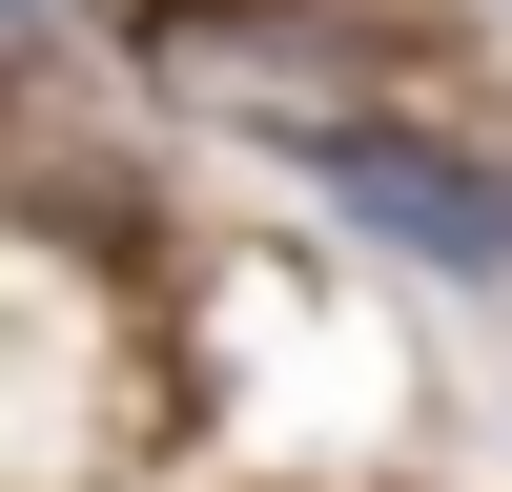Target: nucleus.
<instances>
[{
	"instance_id": "nucleus-1",
	"label": "nucleus",
	"mask_w": 512,
	"mask_h": 492,
	"mask_svg": "<svg viewBox=\"0 0 512 492\" xmlns=\"http://www.w3.org/2000/svg\"><path fill=\"white\" fill-rule=\"evenodd\" d=\"M267 144L328 226L410 246L431 287H512V164L492 144H431V123H369V103H267Z\"/></svg>"
}]
</instances>
